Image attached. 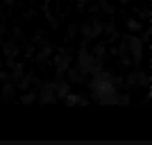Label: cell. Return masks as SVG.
Segmentation results:
<instances>
[{
  "label": "cell",
  "instance_id": "cell-1",
  "mask_svg": "<svg viewBox=\"0 0 152 145\" xmlns=\"http://www.w3.org/2000/svg\"><path fill=\"white\" fill-rule=\"evenodd\" d=\"M2 2H5V0H0V5H2Z\"/></svg>",
  "mask_w": 152,
  "mask_h": 145
}]
</instances>
